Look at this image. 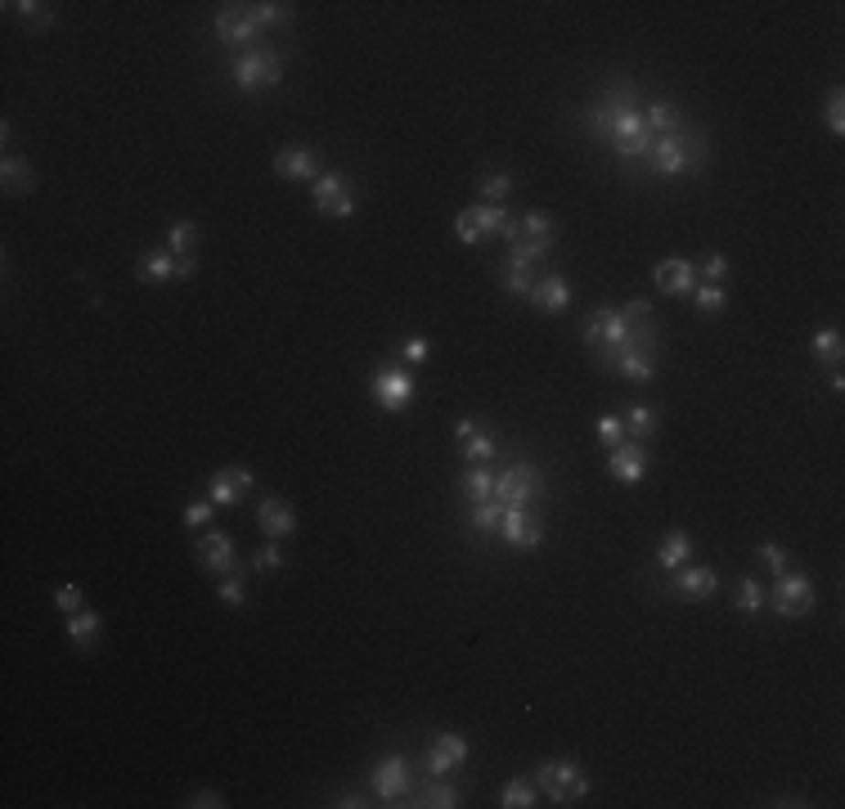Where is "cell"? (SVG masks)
Wrapping results in <instances>:
<instances>
[{
    "label": "cell",
    "mask_w": 845,
    "mask_h": 809,
    "mask_svg": "<svg viewBox=\"0 0 845 809\" xmlns=\"http://www.w3.org/2000/svg\"><path fill=\"white\" fill-rule=\"evenodd\" d=\"M14 9H23V23H32V27H50V5L27 0V5H14Z\"/></svg>",
    "instance_id": "50"
},
{
    "label": "cell",
    "mask_w": 845,
    "mask_h": 809,
    "mask_svg": "<svg viewBox=\"0 0 845 809\" xmlns=\"http://www.w3.org/2000/svg\"><path fill=\"white\" fill-rule=\"evenodd\" d=\"M607 473H612L616 482H626V485L643 482V473H647V454H643L634 441H621V445L607 454Z\"/></svg>",
    "instance_id": "18"
},
{
    "label": "cell",
    "mask_w": 845,
    "mask_h": 809,
    "mask_svg": "<svg viewBox=\"0 0 845 809\" xmlns=\"http://www.w3.org/2000/svg\"><path fill=\"white\" fill-rule=\"evenodd\" d=\"M257 32H262V23L252 18V9L230 5V9H220V14H216V37H220L225 46H248Z\"/></svg>",
    "instance_id": "13"
},
{
    "label": "cell",
    "mask_w": 845,
    "mask_h": 809,
    "mask_svg": "<svg viewBox=\"0 0 845 809\" xmlns=\"http://www.w3.org/2000/svg\"><path fill=\"white\" fill-rule=\"evenodd\" d=\"M774 612L787 616V621L809 616L814 612V585H809V576H800V571L774 576Z\"/></svg>",
    "instance_id": "6"
},
{
    "label": "cell",
    "mask_w": 845,
    "mask_h": 809,
    "mask_svg": "<svg viewBox=\"0 0 845 809\" xmlns=\"http://www.w3.org/2000/svg\"><path fill=\"white\" fill-rule=\"evenodd\" d=\"M468 760V742L464 738H455V733H441L432 747H427V769L436 773V778H445L450 769H459Z\"/></svg>",
    "instance_id": "19"
},
{
    "label": "cell",
    "mask_w": 845,
    "mask_h": 809,
    "mask_svg": "<svg viewBox=\"0 0 845 809\" xmlns=\"http://www.w3.org/2000/svg\"><path fill=\"white\" fill-rule=\"evenodd\" d=\"M499 283H504L508 293H522V297H530V288H535L530 270L527 266H508V261H504V270H499Z\"/></svg>",
    "instance_id": "38"
},
{
    "label": "cell",
    "mask_w": 845,
    "mask_h": 809,
    "mask_svg": "<svg viewBox=\"0 0 845 809\" xmlns=\"http://www.w3.org/2000/svg\"><path fill=\"white\" fill-rule=\"evenodd\" d=\"M248 490H252V473H248V468H220V473L211 477V499H216V508L239 504Z\"/></svg>",
    "instance_id": "21"
},
{
    "label": "cell",
    "mask_w": 845,
    "mask_h": 809,
    "mask_svg": "<svg viewBox=\"0 0 845 809\" xmlns=\"http://www.w3.org/2000/svg\"><path fill=\"white\" fill-rule=\"evenodd\" d=\"M257 527H262L270 539H283L297 531V513H293V504L288 499H279V495H270V499H262V508H257Z\"/></svg>",
    "instance_id": "16"
},
{
    "label": "cell",
    "mask_w": 845,
    "mask_h": 809,
    "mask_svg": "<svg viewBox=\"0 0 845 809\" xmlns=\"http://www.w3.org/2000/svg\"><path fill=\"white\" fill-rule=\"evenodd\" d=\"M594 431H598V441H603L607 450H616V445L626 441V423H621V419H612V414H603V419L594 423Z\"/></svg>",
    "instance_id": "44"
},
{
    "label": "cell",
    "mask_w": 845,
    "mask_h": 809,
    "mask_svg": "<svg viewBox=\"0 0 845 809\" xmlns=\"http://www.w3.org/2000/svg\"><path fill=\"white\" fill-rule=\"evenodd\" d=\"M211 513H216V499H194V504L185 508V527H208Z\"/></svg>",
    "instance_id": "47"
},
{
    "label": "cell",
    "mask_w": 845,
    "mask_h": 809,
    "mask_svg": "<svg viewBox=\"0 0 845 809\" xmlns=\"http://www.w3.org/2000/svg\"><path fill=\"white\" fill-rule=\"evenodd\" d=\"M643 162H647L657 176H684V171H701V166H706V140H701L697 131L679 126L675 135H657Z\"/></svg>",
    "instance_id": "3"
},
{
    "label": "cell",
    "mask_w": 845,
    "mask_h": 809,
    "mask_svg": "<svg viewBox=\"0 0 845 809\" xmlns=\"http://www.w3.org/2000/svg\"><path fill=\"white\" fill-rule=\"evenodd\" d=\"M0 185H5L9 194H32V189H37V171H32L23 158H5V166H0Z\"/></svg>",
    "instance_id": "27"
},
{
    "label": "cell",
    "mask_w": 845,
    "mask_h": 809,
    "mask_svg": "<svg viewBox=\"0 0 845 809\" xmlns=\"http://www.w3.org/2000/svg\"><path fill=\"white\" fill-rule=\"evenodd\" d=\"M216 593H220V602H230V607H239V602L248 598V590H243V580H239L234 571H230V576H225V580L216 585Z\"/></svg>",
    "instance_id": "49"
},
{
    "label": "cell",
    "mask_w": 845,
    "mask_h": 809,
    "mask_svg": "<svg viewBox=\"0 0 845 809\" xmlns=\"http://www.w3.org/2000/svg\"><path fill=\"white\" fill-rule=\"evenodd\" d=\"M589 126H594L621 158H647V149H652V131H647V122H643V108L634 104L630 86L607 90V100L598 104V112H594Z\"/></svg>",
    "instance_id": "2"
},
{
    "label": "cell",
    "mask_w": 845,
    "mask_h": 809,
    "mask_svg": "<svg viewBox=\"0 0 845 809\" xmlns=\"http://www.w3.org/2000/svg\"><path fill=\"white\" fill-rule=\"evenodd\" d=\"M715 590H720V576L711 567H688V571H679V580H675L679 598H711Z\"/></svg>",
    "instance_id": "25"
},
{
    "label": "cell",
    "mask_w": 845,
    "mask_h": 809,
    "mask_svg": "<svg viewBox=\"0 0 845 809\" xmlns=\"http://www.w3.org/2000/svg\"><path fill=\"white\" fill-rule=\"evenodd\" d=\"M626 428H630L634 441H647V436L657 431V414H652L647 405H634V410H630V419H626Z\"/></svg>",
    "instance_id": "39"
},
{
    "label": "cell",
    "mask_w": 845,
    "mask_h": 809,
    "mask_svg": "<svg viewBox=\"0 0 845 809\" xmlns=\"http://www.w3.org/2000/svg\"><path fill=\"white\" fill-rule=\"evenodd\" d=\"M274 171H279L283 180H311V185L324 176V171H319V154L311 144H288V149H279V154H274Z\"/></svg>",
    "instance_id": "12"
},
{
    "label": "cell",
    "mask_w": 845,
    "mask_h": 809,
    "mask_svg": "<svg viewBox=\"0 0 845 809\" xmlns=\"http://www.w3.org/2000/svg\"><path fill=\"white\" fill-rule=\"evenodd\" d=\"M54 607H59L63 616L81 612V590H77V585H59V590H54Z\"/></svg>",
    "instance_id": "48"
},
{
    "label": "cell",
    "mask_w": 845,
    "mask_h": 809,
    "mask_svg": "<svg viewBox=\"0 0 845 809\" xmlns=\"http://www.w3.org/2000/svg\"><path fill=\"white\" fill-rule=\"evenodd\" d=\"M316 208L324 216H356V194L347 189L342 171H324L316 180Z\"/></svg>",
    "instance_id": "10"
},
{
    "label": "cell",
    "mask_w": 845,
    "mask_h": 809,
    "mask_svg": "<svg viewBox=\"0 0 845 809\" xmlns=\"http://www.w3.org/2000/svg\"><path fill=\"white\" fill-rule=\"evenodd\" d=\"M337 805H342V809H360V805H369V801H360V796H342Z\"/></svg>",
    "instance_id": "55"
},
{
    "label": "cell",
    "mask_w": 845,
    "mask_h": 809,
    "mask_svg": "<svg viewBox=\"0 0 845 809\" xmlns=\"http://www.w3.org/2000/svg\"><path fill=\"white\" fill-rule=\"evenodd\" d=\"M518 229H522V239H553V216L549 212H527Z\"/></svg>",
    "instance_id": "41"
},
{
    "label": "cell",
    "mask_w": 845,
    "mask_h": 809,
    "mask_svg": "<svg viewBox=\"0 0 845 809\" xmlns=\"http://www.w3.org/2000/svg\"><path fill=\"white\" fill-rule=\"evenodd\" d=\"M476 189H481L490 203H499V198H508V189H513V176H508V171H486Z\"/></svg>",
    "instance_id": "37"
},
{
    "label": "cell",
    "mask_w": 845,
    "mask_h": 809,
    "mask_svg": "<svg viewBox=\"0 0 845 809\" xmlns=\"http://www.w3.org/2000/svg\"><path fill=\"white\" fill-rule=\"evenodd\" d=\"M549 252H553V239H518V243H513V252H508V266L535 270V261H540V257H549Z\"/></svg>",
    "instance_id": "31"
},
{
    "label": "cell",
    "mask_w": 845,
    "mask_h": 809,
    "mask_svg": "<svg viewBox=\"0 0 845 809\" xmlns=\"http://www.w3.org/2000/svg\"><path fill=\"white\" fill-rule=\"evenodd\" d=\"M733 602H738L746 616H755V612L765 607V590H760V585H755L751 576H742V580H738V598H733Z\"/></svg>",
    "instance_id": "40"
},
{
    "label": "cell",
    "mask_w": 845,
    "mask_h": 809,
    "mask_svg": "<svg viewBox=\"0 0 845 809\" xmlns=\"http://www.w3.org/2000/svg\"><path fill=\"white\" fill-rule=\"evenodd\" d=\"M63 630H68V639H72V647H77V652H91V647H95V639L104 634V621H100L95 612H72Z\"/></svg>",
    "instance_id": "23"
},
{
    "label": "cell",
    "mask_w": 845,
    "mask_h": 809,
    "mask_svg": "<svg viewBox=\"0 0 845 809\" xmlns=\"http://www.w3.org/2000/svg\"><path fill=\"white\" fill-rule=\"evenodd\" d=\"M540 490H544V482H540V473H535L530 463H508V468L495 477V499H499L504 508H513V504H530Z\"/></svg>",
    "instance_id": "8"
},
{
    "label": "cell",
    "mask_w": 845,
    "mask_h": 809,
    "mask_svg": "<svg viewBox=\"0 0 845 809\" xmlns=\"http://www.w3.org/2000/svg\"><path fill=\"white\" fill-rule=\"evenodd\" d=\"M401 356H405V360H410V365H422V360H427V356H432V346H427V342H422V337H410V342H405V346H401Z\"/></svg>",
    "instance_id": "52"
},
{
    "label": "cell",
    "mask_w": 845,
    "mask_h": 809,
    "mask_svg": "<svg viewBox=\"0 0 845 809\" xmlns=\"http://www.w3.org/2000/svg\"><path fill=\"white\" fill-rule=\"evenodd\" d=\"M257 567H262V571H274V567H283V548H279L274 539H270L262 553H257Z\"/></svg>",
    "instance_id": "51"
},
{
    "label": "cell",
    "mask_w": 845,
    "mask_h": 809,
    "mask_svg": "<svg viewBox=\"0 0 845 809\" xmlns=\"http://www.w3.org/2000/svg\"><path fill=\"white\" fill-rule=\"evenodd\" d=\"M194 270H198V261L171 257L166 248H162V252H144V257H140V279H149V283H166V279H189Z\"/></svg>",
    "instance_id": "14"
},
{
    "label": "cell",
    "mask_w": 845,
    "mask_h": 809,
    "mask_svg": "<svg viewBox=\"0 0 845 809\" xmlns=\"http://www.w3.org/2000/svg\"><path fill=\"white\" fill-rule=\"evenodd\" d=\"M185 805H194V809H220V805H225V796H220V792H194Z\"/></svg>",
    "instance_id": "53"
},
{
    "label": "cell",
    "mask_w": 845,
    "mask_h": 809,
    "mask_svg": "<svg viewBox=\"0 0 845 809\" xmlns=\"http://www.w3.org/2000/svg\"><path fill=\"white\" fill-rule=\"evenodd\" d=\"M234 81L239 90L257 95V90H270L283 81V59L274 50H248L243 59H234Z\"/></svg>",
    "instance_id": "5"
},
{
    "label": "cell",
    "mask_w": 845,
    "mask_h": 809,
    "mask_svg": "<svg viewBox=\"0 0 845 809\" xmlns=\"http://www.w3.org/2000/svg\"><path fill=\"white\" fill-rule=\"evenodd\" d=\"M373 792H378L382 801H401V796L410 792V764H405L401 755H387V760L373 769Z\"/></svg>",
    "instance_id": "15"
},
{
    "label": "cell",
    "mask_w": 845,
    "mask_h": 809,
    "mask_svg": "<svg viewBox=\"0 0 845 809\" xmlns=\"http://www.w3.org/2000/svg\"><path fill=\"white\" fill-rule=\"evenodd\" d=\"M657 288L670 293V297H688V293H692V266L679 261V257L661 261V266H657Z\"/></svg>",
    "instance_id": "24"
},
{
    "label": "cell",
    "mask_w": 845,
    "mask_h": 809,
    "mask_svg": "<svg viewBox=\"0 0 845 809\" xmlns=\"http://www.w3.org/2000/svg\"><path fill=\"white\" fill-rule=\"evenodd\" d=\"M468 522H473V531H476V536H490V531H499V522H504V504H499V499H486V504H473Z\"/></svg>",
    "instance_id": "34"
},
{
    "label": "cell",
    "mask_w": 845,
    "mask_h": 809,
    "mask_svg": "<svg viewBox=\"0 0 845 809\" xmlns=\"http://www.w3.org/2000/svg\"><path fill=\"white\" fill-rule=\"evenodd\" d=\"M530 306H540L544 315H558V311H567V306H572V283H567L562 274L535 279V288H530Z\"/></svg>",
    "instance_id": "20"
},
{
    "label": "cell",
    "mask_w": 845,
    "mask_h": 809,
    "mask_svg": "<svg viewBox=\"0 0 845 809\" xmlns=\"http://www.w3.org/2000/svg\"><path fill=\"white\" fill-rule=\"evenodd\" d=\"M535 796H540V782H530V778H513V782H504L499 805L504 809H530L535 805Z\"/></svg>",
    "instance_id": "30"
},
{
    "label": "cell",
    "mask_w": 845,
    "mask_h": 809,
    "mask_svg": "<svg viewBox=\"0 0 845 809\" xmlns=\"http://www.w3.org/2000/svg\"><path fill=\"white\" fill-rule=\"evenodd\" d=\"M504 225H508V212L499 208V203H486V208H464V212L455 216V234H459V243H481V239H490V234H504Z\"/></svg>",
    "instance_id": "7"
},
{
    "label": "cell",
    "mask_w": 845,
    "mask_h": 809,
    "mask_svg": "<svg viewBox=\"0 0 845 809\" xmlns=\"http://www.w3.org/2000/svg\"><path fill=\"white\" fill-rule=\"evenodd\" d=\"M198 567H203V571H220V576H230V571H234V536H225V531H208V536L198 539Z\"/></svg>",
    "instance_id": "17"
},
{
    "label": "cell",
    "mask_w": 845,
    "mask_h": 809,
    "mask_svg": "<svg viewBox=\"0 0 845 809\" xmlns=\"http://www.w3.org/2000/svg\"><path fill=\"white\" fill-rule=\"evenodd\" d=\"M369 391H373V400H378L382 410L401 414V410L410 405V396H414V378L405 374V369H387V365H382V369L373 374Z\"/></svg>",
    "instance_id": "9"
},
{
    "label": "cell",
    "mask_w": 845,
    "mask_h": 809,
    "mask_svg": "<svg viewBox=\"0 0 845 809\" xmlns=\"http://www.w3.org/2000/svg\"><path fill=\"white\" fill-rule=\"evenodd\" d=\"M814 356H818L828 369H841V356H845L841 333H837V328H818V333H814Z\"/></svg>",
    "instance_id": "33"
},
{
    "label": "cell",
    "mask_w": 845,
    "mask_h": 809,
    "mask_svg": "<svg viewBox=\"0 0 845 809\" xmlns=\"http://www.w3.org/2000/svg\"><path fill=\"white\" fill-rule=\"evenodd\" d=\"M643 122H647L652 140H657V135H675V131L684 126V122H679V112H675V108L666 104V100H657V104H647V108H643Z\"/></svg>",
    "instance_id": "28"
},
{
    "label": "cell",
    "mask_w": 845,
    "mask_h": 809,
    "mask_svg": "<svg viewBox=\"0 0 845 809\" xmlns=\"http://www.w3.org/2000/svg\"><path fill=\"white\" fill-rule=\"evenodd\" d=\"M688 553H692L688 531H666V536H661V548H657V562H661V567H684Z\"/></svg>",
    "instance_id": "29"
},
{
    "label": "cell",
    "mask_w": 845,
    "mask_h": 809,
    "mask_svg": "<svg viewBox=\"0 0 845 809\" xmlns=\"http://www.w3.org/2000/svg\"><path fill=\"white\" fill-rule=\"evenodd\" d=\"M464 495H468L473 504L495 499V473H490V468H481V463H473V468L464 473Z\"/></svg>",
    "instance_id": "32"
},
{
    "label": "cell",
    "mask_w": 845,
    "mask_h": 809,
    "mask_svg": "<svg viewBox=\"0 0 845 809\" xmlns=\"http://www.w3.org/2000/svg\"><path fill=\"white\" fill-rule=\"evenodd\" d=\"M414 805H422V809H455L459 805V792L450 787V782H432V787H422L419 792V801Z\"/></svg>",
    "instance_id": "35"
},
{
    "label": "cell",
    "mask_w": 845,
    "mask_h": 809,
    "mask_svg": "<svg viewBox=\"0 0 845 809\" xmlns=\"http://www.w3.org/2000/svg\"><path fill=\"white\" fill-rule=\"evenodd\" d=\"M701 270H706V283H715V279H724V274H729V261L715 252V257H706V266Z\"/></svg>",
    "instance_id": "54"
},
{
    "label": "cell",
    "mask_w": 845,
    "mask_h": 809,
    "mask_svg": "<svg viewBox=\"0 0 845 809\" xmlns=\"http://www.w3.org/2000/svg\"><path fill=\"white\" fill-rule=\"evenodd\" d=\"M248 9H252V18H257L262 27L288 23V5H274V0H265V5H248Z\"/></svg>",
    "instance_id": "46"
},
{
    "label": "cell",
    "mask_w": 845,
    "mask_h": 809,
    "mask_svg": "<svg viewBox=\"0 0 845 809\" xmlns=\"http://www.w3.org/2000/svg\"><path fill=\"white\" fill-rule=\"evenodd\" d=\"M584 346L598 356L603 369H612V360L621 351H634V346H657V333H652V311L647 302H630L621 311H594L584 320Z\"/></svg>",
    "instance_id": "1"
},
{
    "label": "cell",
    "mask_w": 845,
    "mask_h": 809,
    "mask_svg": "<svg viewBox=\"0 0 845 809\" xmlns=\"http://www.w3.org/2000/svg\"><path fill=\"white\" fill-rule=\"evenodd\" d=\"M755 553H760V562L769 567V576H783V571H787V548H783V544L765 539V544H760Z\"/></svg>",
    "instance_id": "43"
},
{
    "label": "cell",
    "mask_w": 845,
    "mask_h": 809,
    "mask_svg": "<svg viewBox=\"0 0 845 809\" xmlns=\"http://www.w3.org/2000/svg\"><path fill=\"white\" fill-rule=\"evenodd\" d=\"M499 531H504V539H508V544H518V548H535V544L544 539L540 513H530V504H513V508H504V522H499Z\"/></svg>",
    "instance_id": "11"
},
{
    "label": "cell",
    "mask_w": 845,
    "mask_h": 809,
    "mask_svg": "<svg viewBox=\"0 0 845 809\" xmlns=\"http://www.w3.org/2000/svg\"><path fill=\"white\" fill-rule=\"evenodd\" d=\"M459 445H464V454H468L473 463H486V459H495V436H490V431H481V428H473V436H464Z\"/></svg>",
    "instance_id": "36"
},
{
    "label": "cell",
    "mask_w": 845,
    "mask_h": 809,
    "mask_svg": "<svg viewBox=\"0 0 845 809\" xmlns=\"http://www.w3.org/2000/svg\"><path fill=\"white\" fill-rule=\"evenodd\" d=\"M612 374L630 378V382H647L657 374V346H634V351H621L612 360Z\"/></svg>",
    "instance_id": "22"
},
{
    "label": "cell",
    "mask_w": 845,
    "mask_h": 809,
    "mask_svg": "<svg viewBox=\"0 0 845 809\" xmlns=\"http://www.w3.org/2000/svg\"><path fill=\"white\" fill-rule=\"evenodd\" d=\"M166 252L194 261V252H198V225H194V220H176V225L166 229Z\"/></svg>",
    "instance_id": "26"
},
{
    "label": "cell",
    "mask_w": 845,
    "mask_h": 809,
    "mask_svg": "<svg viewBox=\"0 0 845 809\" xmlns=\"http://www.w3.org/2000/svg\"><path fill=\"white\" fill-rule=\"evenodd\" d=\"M535 782H540V792H544L549 801H558V805H576V801H584V792H589V778H584L572 760H549V764H540Z\"/></svg>",
    "instance_id": "4"
},
{
    "label": "cell",
    "mask_w": 845,
    "mask_h": 809,
    "mask_svg": "<svg viewBox=\"0 0 845 809\" xmlns=\"http://www.w3.org/2000/svg\"><path fill=\"white\" fill-rule=\"evenodd\" d=\"M697 311L701 315H720L724 311V288L720 283H701L697 288Z\"/></svg>",
    "instance_id": "42"
},
{
    "label": "cell",
    "mask_w": 845,
    "mask_h": 809,
    "mask_svg": "<svg viewBox=\"0 0 845 809\" xmlns=\"http://www.w3.org/2000/svg\"><path fill=\"white\" fill-rule=\"evenodd\" d=\"M823 122H828V131H832V135H841L845 131V95L841 90H832V95H828V104H823Z\"/></svg>",
    "instance_id": "45"
}]
</instances>
